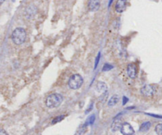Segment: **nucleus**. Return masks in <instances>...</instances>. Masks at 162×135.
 <instances>
[{
	"label": "nucleus",
	"mask_w": 162,
	"mask_h": 135,
	"mask_svg": "<svg viewBox=\"0 0 162 135\" xmlns=\"http://www.w3.org/2000/svg\"><path fill=\"white\" fill-rule=\"evenodd\" d=\"M4 2H5V0H0V6L2 5Z\"/></svg>",
	"instance_id": "nucleus-21"
},
{
	"label": "nucleus",
	"mask_w": 162,
	"mask_h": 135,
	"mask_svg": "<svg viewBox=\"0 0 162 135\" xmlns=\"http://www.w3.org/2000/svg\"><path fill=\"white\" fill-rule=\"evenodd\" d=\"M127 74L128 76L130 77V78H135L137 76L138 74V70L136 65L134 63H130L127 66Z\"/></svg>",
	"instance_id": "nucleus-7"
},
{
	"label": "nucleus",
	"mask_w": 162,
	"mask_h": 135,
	"mask_svg": "<svg viewBox=\"0 0 162 135\" xmlns=\"http://www.w3.org/2000/svg\"><path fill=\"white\" fill-rule=\"evenodd\" d=\"M65 118V116H58V117H56V118H55L53 120H52V124H55V123H59V122H60V121H62L63 118Z\"/></svg>",
	"instance_id": "nucleus-15"
},
{
	"label": "nucleus",
	"mask_w": 162,
	"mask_h": 135,
	"mask_svg": "<svg viewBox=\"0 0 162 135\" xmlns=\"http://www.w3.org/2000/svg\"><path fill=\"white\" fill-rule=\"evenodd\" d=\"M156 91H157V88L153 85H145L141 88V93L143 94V96H148V97L153 96Z\"/></svg>",
	"instance_id": "nucleus-4"
},
{
	"label": "nucleus",
	"mask_w": 162,
	"mask_h": 135,
	"mask_svg": "<svg viewBox=\"0 0 162 135\" xmlns=\"http://www.w3.org/2000/svg\"><path fill=\"white\" fill-rule=\"evenodd\" d=\"M151 127V123L150 122H145L143 123L140 126V131L141 132H146L150 130Z\"/></svg>",
	"instance_id": "nucleus-12"
},
{
	"label": "nucleus",
	"mask_w": 162,
	"mask_h": 135,
	"mask_svg": "<svg viewBox=\"0 0 162 135\" xmlns=\"http://www.w3.org/2000/svg\"><path fill=\"white\" fill-rule=\"evenodd\" d=\"M122 125H123V122L121 120V118L115 119L114 122L112 123V130L113 131H117V130H120Z\"/></svg>",
	"instance_id": "nucleus-9"
},
{
	"label": "nucleus",
	"mask_w": 162,
	"mask_h": 135,
	"mask_svg": "<svg viewBox=\"0 0 162 135\" xmlns=\"http://www.w3.org/2000/svg\"><path fill=\"white\" fill-rule=\"evenodd\" d=\"M87 124H84V125H82L81 126V127L79 128L78 130V134L79 135H81L83 134H85V133L86 132V130H87Z\"/></svg>",
	"instance_id": "nucleus-13"
},
{
	"label": "nucleus",
	"mask_w": 162,
	"mask_h": 135,
	"mask_svg": "<svg viewBox=\"0 0 162 135\" xmlns=\"http://www.w3.org/2000/svg\"><path fill=\"white\" fill-rule=\"evenodd\" d=\"M101 6V1L100 0H89L88 3L89 10L92 12L97 11Z\"/></svg>",
	"instance_id": "nucleus-6"
},
{
	"label": "nucleus",
	"mask_w": 162,
	"mask_h": 135,
	"mask_svg": "<svg viewBox=\"0 0 162 135\" xmlns=\"http://www.w3.org/2000/svg\"><path fill=\"white\" fill-rule=\"evenodd\" d=\"M63 101V97L59 93H52L46 99V105L49 108H58Z\"/></svg>",
	"instance_id": "nucleus-2"
},
{
	"label": "nucleus",
	"mask_w": 162,
	"mask_h": 135,
	"mask_svg": "<svg viewBox=\"0 0 162 135\" xmlns=\"http://www.w3.org/2000/svg\"><path fill=\"white\" fill-rule=\"evenodd\" d=\"M120 131L123 135H133L135 133V130L131 125L128 123H123V125L120 128Z\"/></svg>",
	"instance_id": "nucleus-5"
},
{
	"label": "nucleus",
	"mask_w": 162,
	"mask_h": 135,
	"mask_svg": "<svg viewBox=\"0 0 162 135\" xmlns=\"http://www.w3.org/2000/svg\"><path fill=\"white\" fill-rule=\"evenodd\" d=\"M127 101H128V99L127 98V97H125V96H124V97H123V104H125V103H127Z\"/></svg>",
	"instance_id": "nucleus-20"
},
{
	"label": "nucleus",
	"mask_w": 162,
	"mask_h": 135,
	"mask_svg": "<svg viewBox=\"0 0 162 135\" xmlns=\"http://www.w3.org/2000/svg\"><path fill=\"white\" fill-rule=\"evenodd\" d=\"M107 88H108L107 85L104 82H102V81L98 82L96 85V90L98 93H105Z\"/></svg>",
	"instance_id": "nucleus-10"
},
{
	"label": "nucleus",
	"mask_w": 162,
	"mask_h": 135,
	"mask_svg": "<svg viewBox=\"0 0 162 135\" xmlns=\"http://www.w3.org/2000/svg\"><path fill=\"white\" fill-rule=\"evenodd\" d=\"M155 132L158 135H162V123H159L155 127Z\"/></svg>",
	"instance_id": "nucleus-14"
},
{
	"label": "nucleus",
	"mask_w": 162,
	"mask_h": 135,
	"mask_svg": "<svg viewBox=\"0 0 162 135\" xmlns=\"http://www.w3.org/2000/svg\"><path fill=\"white\" fill-rule=\"evenodd\" d=\"M94 120H95V116L93 115V116H91L90 117L88 118V120L86 122V124H87V125H92V124H94Z\"/></svg>",
	"instance_id": "nucleus-16"
},
{
	"label": "nucleus",
	"mask_w": 162,
	"mask_h": 135,
	"mask_svg": "<svg viewBox=\"0 0 162 135\" xmlns=\"http://www.w3.org/2000/svg\"><path fill=\"white\" fill-rule=\"evenodd\" d=\"M127 1L126 0H118L115 3V11L117 13H123L126 10Z\"/></svg>",
	"instance_id": "nucleus-8"
},
{
	"label": "nucleus",
	"mask_w": 162,
	"mask_h": 135,
	"mask_svg": "<svg viewBox=\"0 0 162 135\" xmlns=\"http://www.w3.org/2000/svg\"><path fill=\"white\" fill-rule=\"evenodd\" d=\"M113 68V66H112L111 64L106 63L104 64V66H103V71H108Z\"/></svg>",
	"instance_id": "nucleus-17"
},
{
	"label": "nucleus",
	"mask_w": 162,
	"mask_h": 135,
	"mask_svg": "<svg viewBox=\"0 0 162 135\" xmlns=\"http://www.w3.org/2000/svg\"><path fill=\"white\" fill-rule=\"evenodd\" d=\"M11 39L16 45H21L25 41L26 39V32L23 28L15 29L11 35Z\"/></svg>",
	"instance_id": "nucleus-1"
},
{
	"label": "nucleus",
	"mask_w": 162,
	"mask_h": 135,
	"mask_svg": "<svg viewBox=\"0 0 162 135\" xmlns=\"http://www.w3.org/2000/svg\"><path fill=\"white\" fill-rule=\"evenodd\" d=\"M0 135H8V134L3 129H0Z\"/></svg>",
	"instance_id": "nucleus-19"
},
{
	"label": "nucleus",
	"mask_w": 162,
	"mask_h": 135,
	"mask_svg": "<svg viewBox=\"0 0 162 135\" xmlns=\"http://www.w3.org/2000/svg\"><path fill=\"white\" fill-rule=\"evenodd\" d=\"M100 58H101V54L99 53L98 55H97V57H96V62H95V66H94V69H96V66H97V65H98V62H99V60H100Z\"/></svg>",
	"instance_id": "nucleus-18"
},
{
	"label": "nucleus",
	"mask_w": 162,
	"mask_h": 135,
	"mask_svg": "<svg viewBox=\"0 0 162 135\" xmlns=\"http://www.w3.org/2000/svg\"><path fill=\"white\" fill-rule=\"evenodd\" d=\"M120 101V97H119L118 95H114L109 99V101L108 102V104L109 107H113V106H115V104H117Z\"/></svg>",
	"instance_id": "nucleus-11"
},
{
	"label": "nucleus",
	"mask_w": 162,
	"mask_h": 135,
	"mask_svg": "<svg viewBox=\"0 0 162 135\" xmlns=\"http://www.w3.org/2000/svg\"><path fill=\"white\" fill-rule=\"evenodd\" d=\"M83 81V78L80 74H74L69 79L68 85L71 89H78L82 85Z\"/></svg>",
	"instance_id": "nucleus-3"
}]
</instances>
